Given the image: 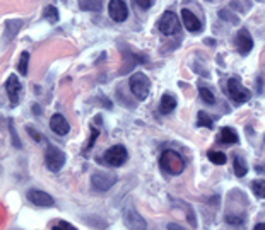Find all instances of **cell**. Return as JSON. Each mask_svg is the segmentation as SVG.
I'll use <instances>...</instances> for the list:
<instances>
[{
    "label": "cell",
    "instance_id": "1",
    "mask_svg": "<svg viewBox=\"0 0 265 230\" xmlns=\"http://www.w3.org/2000/svg\"><path fill=\"white\" fill-rule=\"evenodd\" d=\"M159 164L168 174H173V176H178V174H181L183 171H185V162H183V158L180 157V153L175 152V150L162 152Z\"/></svg>",
    "mask_w": 265,
    "mask_h": 230
},
{
    "label": "cell",
    "instance_id": "2",
    "mask_svg": "<svg viewBox=\"0 0 265 230\" xmlns=\"http://www.w3.org/2000/svg\"><path fill=\"white\" fill-rule=\"evenodd\" d=\"M130 90L139 101H144L147 96H149V90H151V82L147 79L146 74L142 72H135V74L130 75Z\"/></svg>",
    "mask_w": 265,
    "mask_h": 230
},
{
    "label": "cell",
    "instance_id": "3",
    "mask_svg": "<svg viewBox=\"0 0 265 230\" xmlns=\"http://www.w3.org/2000/svg\"><path fill=\"white\" fill-rule=\"evenodd\" d=\"M65 164V153L60 148L48 145L47 152H45V166H47L52 172H58Z\"/></svg>",
    "mask_w": 265,
    "mask_h": 230
},
{
    "label": "cell",
    "instance_id": "4",
    "mask_svg": "<svg viewBox=\"0 0 265 230\" xmlns=\"http://www.w3.org/2000/svg\"><path fill=\"white\" fill-rule=\"evenodd\" d=\"M127 157H129V153H127V148L124 145H115L106 150L105 157H103V162L106 166H111V167H120L121 164H125Z\"/></svg>",
    "mask_w": 265,
    "mask_h": 230
},
{
    "label": "cell",
    "instance_id": "5",
    "mask_svg": "<svg viewBox=\"0 0 265 230\" xmlns=\"http://www.w3.org/2000/svg\"><path fill=\"white\" fill-rule=\"evenodd\" d=\"M228 94L231 96V99L236 102V104H243L250 99V90L247 87L241 85V82L238 79H229L228 80Z\"/></svg>",
    "mask_w": 265,
    "mask_h": 230
},
{
    "label": "cell",
    "instance_id": "6",
    "mask_svg": "<svg viewBox=\"0 0 265 230\" xmlns=\"http://www.w3.org/2000/svg\"><path fill=\"white\" fill-rule=\"evenodd\" d=\"M157 28L165 36H173L176 34L178 31H180V22H178V17L173 12H165L162 14V17L159 19V22H157Z\"/></svg>",
    "mask_w": 265,
    "mask_h": 230
},
{
    "label": "cell",
    "instance_id": "7",
    "mask_svg": "<svg viewBox=\"0 0 265 230\" xmlns=\"http://www.w3.org/2000/svg\"><path fill=\"white\" fill-rule=\"evenodd\" d=\"M6 92L11 99L12 106H17L23 99V84L19 82L16 75H9V79L6 80Z\"/></svg>",
    "mask_w": 265,
    "mask_h": 230
},
{
    "label": "cell",
    "instance_id": "8",
    "mask_svg": "<svg viewBox=\"0 0 265 230\" xmlns=\"http://www.w3.org/2000/svg\"><path fill=\"white\" fill-rule=\"evenodd\" d=\"M108 14L115 22H124L129 17V9H127V4L124 0H110Z\"/></svg>",
    "mask_w": 265,
    "mask_h": 230
},
{
    "label": "cell",
    "instance_id": "9",
    "mask_svg": "<svg viewBox=\"0 0 265 230\" xmlns=\"http://www.w3.org/2000/svg\"><path fill=\"white\" fill-rule=\"evenodd\" d=\"M91 181H93V186L96 189H99V191H108V189L116 182V176L108 174V172H96V174H93Z\"/></svg>",
    "mask_w": 265,
    "mask_h": 230
},
{
    "label": "cell",
    "instance_id": "10",
    "mask_svg": "<svg viewBox=\"0 0 265 230\" xmlns=\"http://www.w3.org/2000/svg\"><path fill=\"white\" fill-rule=\"evenodd\" d=\"M26 196H28L29 201H31L33 204H36V206H53L55 204L53 198L45 191H39V189H29Z\"/></svg>",
    "mask_w": 265,
    "mask_h": 230
},
{
    "label": "cell",
    "instance_id": "11",
    "mask_svg": "<svg viewBox=\"0 0 265 230\" xmlns=\"http://www.w3.org/2000/svg\"><path fill=\"white\" fill-rule=\"evenodd\" d=\"M236 48L241 55H247L253 48V39L247 29H239L236 34Z\"/></svg>",
    "mask_w": 265,
    "mask_h": 230
},
{
    "label": "cell",
    "instance_id": "12",
    "mask_svg": "<svg viewBox=\"0 0 265 230\" xmlns=\"http://www.w3.org/2000/svg\"><path fill=\"white\" fill-rule=\"evenodd\" d=\"M50 128H52L53 133H57V135H67V133L70 131V125L67 123V120L60 114V112H57V114H53L52 118H50Z\"/></svg>",
    "mask_w": 265,
    "mask_h": 230
},
{
    "label": "cell",
    "instance_id": "13",
    "mask_svg": "<svg viewBox=\"0 0 265 230\" xmlns=\"http://www.w3.org/2000/svg\"><path fill=\"white\" fill-rule=\"evenodd\" d=\"M181 20H183V26H185L190 33H200L202 31L200 20H198L197 15H193V12H190L188 9H181Z\"/></svg>",
    "mask_w": 265,
    "mask_h": 230
},
{
    "label": "cell",
    "instance_id": "14",
    "mask_svg": "<svg viewBox=\"0 0 265 230\" xmlns=\"http://www.w3.org/2000/svg\"><path fill=\"white\" fill-rule=\"evenodd\" d=\"M125 225L127 227H135V228H146V222L137 215L134 210H127L125 212Z\"/></svg>",
    "mask_w": 265,
    "mask_h": 230
},
{
    "label": "cell",
    "instance_id": "15",
    "mask_svg": "<svg viewBox=\"0 0 265 230\" xmlns=\"http://www.w3.org/2000/svg\"><path fill=\"white\" fill-rule=\"evenodd\" d=\"M176 107V99L175 96L170 94V92H166L165 96L161 97V104H159V111L162 114H170V112Z\"/></svg>",
    "mask_w": 265,
    "mask_h": 230
},
{
    "label": "cell",
    "instance_id": "16",
    "mask_svg": "<svg viewBox=\"0 0 265 230\" xmlns=\"http://www.w3.org/2000/svg\"><path fill=\"white\" fill-rule=\"evenodd\" d=\"M219 142L228 143V145H233V143H238V135L233 128L224 126L221 131H219Z\"/></svg>",
    "mask_w": 265,
    "mask_h": 230
},
{
    "label": "cell",
    "instance_id": "17",
    "mask_svg": "<svg viewBox=\"0 0 265 230\" xmlns=\"http://www.w3.org/2000/svg\"><path fill=\"white\" fill-rule=\"evenodd\" d=\"M80 9H84V10H94V12H99L101 9H103V2L101 0H80Z\"/></svg>",
    "mask_w": 265,
    "mask_h": 230
},
{
    "label": "cell",
    "instance_id": "18",
    "mask_svg": "<svg viewBox=\"0 0 265 230\" xmlns=\"http://www.w3.org/2000/svg\"><path fill=\"white\" fill-rule=\"evenodd\" d=\"M247 172H248V167H247V164H244V160L241 157H234V174H236L238 177H243V176H247Z\"/></svg>",
    "mask_w": 265,
    "mask_h": 230
},
{
    "label": "cell",
    "instance_id": "19",
    "mask_svg": "<svg viewBox=\"0 0 265 230\" xmlns=\"http://www.w3.org/2000/svg\"><path fill=\"white\" fill-rule=\"evenodd\" d=\"M28 63H29V53L28 51H23L21 56H19V63H17V70L21 75H28Z\"/></svg>",
    "mask_w": 265,
    "mask_h": 230
},
{
    "label": "cell",
    "instance_id": "20",
    "mask_svg": "<svg viewBox=\"0 0 265 230\" xmlns=\"http://www.w3.org/2000/svg\"><path fill=\"white\" fill-rule=\"evenodd\" d=\"M209 160L212 164H216V166H222V164H226V155H224L222 152H217V150H211L207 153Z\"/></svg>",
    "mask_w": 265,
    "mask_h": 230
},
{
    "label": "cell",
    "instance_id": "21",
    "mask_svg": "<svg viewBox=\"0 0 265 230\" xmlns=\"http://www.w3.org/2000/svg\"><path fill=\"white\" fill-rule=\"evenodd\" d=\"M58 10H57V7H53V5H48L47 9H45V19L47 20H50V22L52 24H55L58 20Z\"/></svg>",
    "mask_w": 265,
    "mask_h": 230
},
{
    "label": "cell",
    "instance_id": "22",
    "mask_svg": "<svg viewBox=\"0 0 265 230\" xmlns=\"http://www.w3.org/2000/svg\"><path fill=\"white\" fill-rule=\"evenodd\" d=\"M198 125L200 126H206V128H214V120L211 116H207L206 111H198Z\"/></svg>",
    "mask_w": 265,
    "mask_h": 230
},
{
    "label": "cell",
    "instance_id": "23",
    "mask_svg": "<svg viewBox=\"0 0 265 230\" xmlns=\"http://www.w3.org/2000/svg\"><path fill=\"white\" fill-rule=\"evenodd\" d=\"M252 188H253V191L258 198L265 199V181H263V179H257V181H253Z\"/></svg>",
    "mask_w": 265,
    "mask_h": 230
},
{
    "label": "cell",
    "instance_id": "24",
    "mask_svg": "<svg viewBox=\"0 0 265 230\" xmlns=\"http://www.w3.org/2000/svg\"><path fill=\"white\" fill-rule=\"evenodd\" d=\"M198 94H200L202 101L206 102V104H214V102H216V97H214L212 90L206 89V87H200V90H198Z\"/></svg>",
    "mask_w": 265,
    "mask_h": 230
},
{
    "label": "cell",
    "instance_id": "25",
    "mask_svg": "<svg viewBox=\"0 0 265 230\" xmlns=\"http://www.w3.org/2000/svg\"><path fill=\"white\" fill-rule=\"evenodd\" d=\"M48 228H75L72 223H67L64 220H53L48 223Z\"/></svg>",
    "mask_w": 265,
    "mask_h": 230
},
{
    "label": "cell",
    "instance_id": "26",
    "mask_svg": "<svg viewBox=\"0 0 265 230\" xmlns=\"http://www.w3.org/2000/svg\"><path fill=\"white\" fill-rule=\"evenodd\" d=\"M135 4L139 5L142 10H146V9H149L151 5H152V0H135Z\"/></svg>",
    "mask_w": 265,
    "mask_h": 230
},
{
    "label": "cell",
    "instance_id": "27",
    "mask_svg": "<svg viewBox=\"0 0 265 230\" xmlns=\"http://www.w3.org/2000/svg\"><path fill=\"white\" fill-rule=\"evenodd\" d=\"M93 135H91V142H89V145H88V148H91V145H93L94 143V140H96V136H98V130H96V128H93Z\"/></svg>",
    "mask_w": 265,
    "mask_h": 230
},
{
    "label": "cell",
    "instance_id": "28",
    "mask_svg": "<svg viewBox=\"0 0 265 230\" xmlns=\"http://www.w3.org/2000/svg\"><path fill=\"white\" fill-rule=\"evenodd\" d=\"M28 133H31V135L34 136V140H36V142H39V140H42V138H39V135H38V133L34 131V130H31V128H29V126H28Z\"/></svg>",
    "mask_w": 265,
    "mask_h": 230
},
{
    "label": "cell",
    "instance_id": "29",
    "mask_svg": "<svg viewBox=\"0 0 265 230\" xmlns=\"http://www.w3.org/2000/svg\"><path fill=\"white\" fill-rule=\"evenodd\" d=\"M168 228H181L180 225H176V223H168Z\"/></svg>",
    "mask_w": 265,
    "mask_h": 230
},
{
    "label": "cell",
    "instance_id": "30",
    "mask_svg": "<svg viewBox=\"0 0 265 230\" xmlns=\"http://www.w3.org/2000/svg\"><path fill=\"white\" fill-rule=\"evenodd\" d=\"M255 228H265V223H257L255 225Z\"/></svg>",
    "mask_w": 265,
    "mask_h": 230
},
{
    "label": "cell",
    "instance_id": "31",
    "mask_svg": "<svg viewBox=\"0 0 265 230\" xmlns=\"http://www.w3.org/2000/svg\"><path fill=\"white\" fill-rule=\"evenodd\" d=\"M260 2H262V0H260Z\"/></svg>",
    "mask_w": 265,
    "mask_h": 230
}]
</instances>
